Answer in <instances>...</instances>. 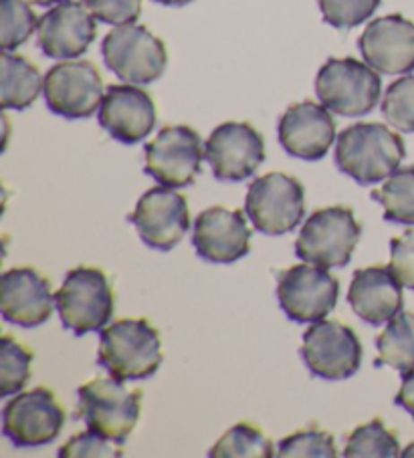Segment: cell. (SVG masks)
Masks as SVG:
<instances>
[{"label":"cell","instance_id":"obj_1","mask_svg":"<svg viewBox=\"0 0 414 458\" xmlns=\"http://www.w3.org/2000/svg\"><path fill=\"white\" fill-rule=\"evenodd\" d=\"M404 156L402 138L382 123L349 125L336 140V165L362 186L392 176Z\"/></svg>","mask_w":414,"mask_h":458},{"label":"cell","instance_id":"obj_2","mask_svg":"<svg viewBox=\"0 0 414 458\" xmlns=\"http://www.w3.org/2000/svg\"><path fill=\"white\" fill-rule=\"evenodd\" d=\"M162 361V339L150 321L119 319L101 329L98 363L117 380H148Z\"/></svg>","mask_w":414,"mask_h":458},{"label":"cell","instance_id":"obj_3","mask_svg":"<svg viewBox=\"0 0 414 458\" xmlns=\"http://www.w3.org/2000/svg\"><path fill=\"white\" fill-rule=\"evenodd\" d=\"M55 305L63 327L75 335L101 331L114 318L116 295L101 268H71L61 289L55 293Z\"/></svg>","mask_w":414,"mask_h":458},{"label":"cell","instance_id":"obj_4","mask_svg":"<svg viewBox=\"0 0 414 458\" xmlns=\"http://www.w3.org/2000/svg\"><path fill=\"white\" fill-rule=\"evenodd\" d=\"M79 410L90 430L99 432L116 445H124L142 412V392L130 390L117 377H98L77 390Z\"/></svg>","mask_w":414,"mask_h":458},{"label":"cell","instance_id":"obj_5","mask_svg":"<svg viewBox=\"0 0 414 458\" xmlns=\"http://www.w3.org/2000/svg\"><path fill=\"white\" fill-rule=\"evenodd\" d=\"M315 93L332 114L360 117L378 106L382 81L376 69L352 57H332L315 77Z\"/></svg>","mask_w":414,"mask_h":458},{"label":"cell","instance_id":"obj_6","mask_svg":"<svg viewBox=\"0 0 414 458\" xmlns=\"http://www.w3.org/2000/svg\"><path fill=\"white\" fill-rule=\"evenodd\" d=\"M362 225L352 208L330 207L309 216L296 241V257L325 268L346 267L360 241Z\"/></svg>","mask_w":414,"mask_h":458},{"label":"cell","instance_id":"obj_7","mask_svg":"<svg viewBox=\"0 0 414 458\" xmlns=\"http://www.w3.org/2000/svg\"><path fill=\"white\" fill-rule=\"evenodd\" d=\"M245 215L261 234L281 236L296 231L306 216L304 184L283 172L253 180L246 191Z\"/></svg>","mask_w":414,"mask_h":458},{"label":"cell","instance_id":"obj_8","mask_svg":"<svg viewBox=\"0 0 414 458\" xmlns=\"http://www.w3.org/2000/svg\"><path fill=\"white\" fill-rule=\"evenodd\" d=\"M103 61L114 75L132 85H148L160 79L168 63L164 43L142 25H122L101 43Z\"/></svg>","mask_w":414,"mask_h":458},{"label":"cell","instance_id":"obj_9","mask_svg":"<svg viewBox=\"0 0 414 458\" xmlns=\"http://www.w3.org/2000/svg\"><path fill=\"white\" fill-rule=\"evenodd\" d=\"M340 297V281L325 267L312 263L285 268L277 275V301L296 323L328 318Z\"/></svg>","mask_w":414,"mask_h":458},{"label":"cell","instance_id":"obj_10","mask_svg":"<svg viewBox=\"0 0 414 458\" xmlns=\"http://www.w3.org/2000/svg\"><path fill=\"white\" fill-rule=\"evenodd\" d=\"M299 353L315 377L340 382L360 369L364 350L352 327L340 321L322 319L304 334Z\"/></svg>","mask_w":414,"mask_h":458},{"label":"cell","instance_id":"obj_11","mask_svg":"<svg viewBox=\"0 0 414 458\" xmlns=\"http://www.w3.org/2000/svg\"><path fill=\"white\" fill-rule=\"evenodd\" d=\"M65 410L47 388L17 394L3 410V434L17 448H39L59 438Z\"/></svg>","mask_w":414,"mask_h":458},{"label":"cell","instance_id":"obj_12","mask_svg":"<svg viewBox=\"0 0 414 458\" xmlns=\"http://www.w3.org/2000/svg\"><path fill=\"white\" fill-rule=\"evenodd\" d=\"M45 104L65 120H87L101 107L103 81L90 61H63L45 75Z\"/></svg>","mask_w":414,"mask_h":458},{"label":"cell","instance_id":"obj_13","mask_svg":"<svg viewBox=\"0 0 414 458\" xmlns=\"http://www.w3.org/2000/svg\"><path fill=\"white\" fill-rule=\"evenodd\" d=\"M144 170L158 184L186 188L201 174L203 140L190 125H168L146 144Z\"/></svg>","mask_w":414,"mask_h":458},{"label":"cell","instance_id":"obj_14","mask_svg":"<svg viewBox=\"0 0 414 458\" xmlns=\"http://www.w3.org/2000/svg\"><path fill=\"white\" fill-rule=\"evenodd\" d=\"M127 220L150 249L168 252L185 239L190 228L188 202L168 186H156L140 196Z\"/></svg>","mask_w":414,"mask_h":458},{"label":"cell","instance_id":"obj_15","mask_svg":"<svg viewBox=\"0 0 414 458\" xmlns=\"http://www.w3.org/2000/svg\"><path fill=\"white\" fill-rule=\"evenodd\" d=\"M204 157L217 180L243 182L265 160V141L251 123L227 122L212 130Z\"/></svg>","mask_w":414,"mask_h":458},{"label":"cell","instance_id":"obj_16","mask_svg":"<svg viewBox=\"0 0 414 458\" xmlns=\"http://www.w3.org/2000/svg\"><path fill=\"white\" fill-rule=\"evenodd\" d=\"M193 247L206 263L230 265L249 255L251 228L243 210L211 207L194 220Z\"/></svg>","mask_w":414,"mask_h":458},{"label":"cell","instance_id":"obj_17","mask_svg":"<svg viewBox=\"0 0 414 458\" xmlns=\"http://www.w3.org/2000/svg\"><path fill=\"white\" fill-rule=\"evenodd\" d=\"M95 35L98 25L87 6L77 0H65L39 21L37 45L47 57L67 61L82 57L95 41Z\"/></svg>","mask_w":414,"mask_h":458},{"label":"cell","instance_id":"obj_18","mask_svg":"<svg viewBox=\"0 0 414 458\" xmlns=\"http://www.w3.org/2000/svg\"><path fill=\"white\" fill-rule=\"evenodd\" d=\"M364 61L384 75L414 71V22L402 14L374 19L358 38Z\"/></svg>","mask_w":414,"mask_h":458},{"label":"cell","instance_id":"obj_19","mask_svg":"<svg viewBox=\"0 0 414 458\" xmlns=\"http://www.w3.org/2000/svg\"><path fill=\"white\" fill-rule=\"evenodd\" d=\"M99 125L116 141L134 146L156 125V106L144 89L132 83L109 85L99 107Z\"/></svg>","mask_w":414,"mask_h":458},{"label":"cell","instance_id":"obj_20","mask_svg":"<svg viewBox=\"0 0 414 458\" xmlns=\"http://www.w3.org/2000/svg\"><path fill=\"white\" fill-rule=\"evenodd\" d=\"M277 133L280 144L289 156L317 162L328 156L336 141V122L328 107L314 101H301L281 115Z\"/></svg>","mask_w":414,"mask_h":458},{"label":"cell","instance_id":"obj_21","mask_svg":"<svg viewBox=\"0 0 414 458\" xmlns=\"http://www.w3.org/2000/svg\"><path fill=\"white\" fill-rule=\"evenodd\" d=\"M55 295L51 283L30 267L11 268L0 279V311L3 318L21 327H37L51 319Z\"/></svg>","mask_w":414,"mask_h":458},{"label":"cell","instance_id":"obj_22","mask_svg":"<svg viewBox=\"0 0 414 458\" xmlns=\"http://www.w3.org/2000/svg\"><path fill=\"white\" fill-rule=\"evenodd\" d=\"M348 303L362 321L370 326L388 323L402 311V283L390 267H368L354 273Z\"/></svg>","mask_w":414,"mask_h":458},{"label":"cell","instance_id":"obj_23","mask_svg":"<svg viewBox=\"0 0 414 458\" xmlns=\"http://www.w3.org/2000/svg\"><path fill=\"white\" fill-rule=\"evenodd\" d=\"M0 106L3 109H17L22 112L35 104L39 93L45 87V77L27 57L3 51L0 57Z\"/></svg>","mask_w":414,"mask_h":458},{"label":"cell","instance_id":"obj_24","mask_svg":"<svg viewBox=\"0 0 414 458\" xmlns=\"http://www.w3.org/2000/svg\"><path fill=\"white\" fill-rule=\"evenodd\" d=\"M378 358L374 366H388L406 374L414 368V313L401 311L388 321L376 339Z\"/></svg>","mask_w":414,"mask_h":458},{"label":"cell","instance_id":"obj_25","mask_svg":"<svg viewBox=\"0 0 414 458\" xmlns=\"http://www.w3.org/2000/svg\"><path fill=\"white\" fill-rule=\"evenodd\" d=\"M372 200L384 207V220L394 225H414V165L396 170L380 191L370 192Z\"/></svg>","mask_w":414,"mask_h":458},{"label":"cell","instance_id":"obj_26","mask_svg":"<svg viewBox=\"0 0 414 458\" xmlns=\"http://www.w3.org/2000/svg\"><path fill=\"white\" fill-rule=\"evenodd\" d=\"M212 458H273L275 446L257 426L235 424L209 450Z\"/></svg>","mask_w":414,"mask_h":458},{"label":"cell","instance_id":"obj_27","mask_svg":"<svg viewBox=\"0 0 414 458\" xmlns=\"http://www.w3.org/2000/svg\"><path fill=\"white\" fill-rule=\"evenodd\" d=\"M346 458H396L402 456L401 442H398L396 434L388 430L384 422L376 418L349 434L346 448Z\"/></svg>","mask_w":414,"mask_h":458},{"label":"cell","instance_id":"obj_28","mask_svg":"<svg viewBox=\"0 0 414 458\" xmlns=\"http://www.w3.org/2000/svg\"><path fill=\"white\" fill-rule=\"evenodd\" d=\"M35 353L11 335L0 339V396L11 398L30 380Z\"/></svg>","mask_w":414,"mask_h":458},{"label":"cell","instance_id":"obj_29","mask_svg":"<svg viewBox=\"0 0 414 458\" xmlns=\"http://www.w3.org/2000/svg\"><path fill=\"white\" fill-rule=\"evenodd\" d=\"M39 29L37 14L27 0H0V47L14 51Z\"/></svg>","mask_w":414,"mask_h":458},{"label":"cell","instance_id":"obj_30","mask_svg":"<svg viewBox=\"0 0 414 458\" xmlns=\"http://www.w3.org/2000/svg\"><path fill=\"white\" fill-rule=\"evenodd\" d=\"M382 115L394 130L414 133V75L396 79L382 99Z\"/></svg>","mask_w":414,"mask_h":458},{"label":"cell","instance_id":"obj_31","mask_svg":"<svg viewBox=\"0 0 414 458\" xmlns=\"http://www.w3.org/2000/svg\"><path fill=\"white\" fill-rule=\"evenodd\" d=\"M277 458H336L338 446L330 432L320 428L299 430L283 438L275 450Z\"/></svg>","mask_w":414,"mask_h":458},{"label":"cell","instance_id":"obj_32","mask_svg":"<svg viewBox=\"0 0 414 458\" xmlns=\"http://www.w3.org/2000/svg\"><path fill=\"white\" fill-rule=\"evenodd\" d=\"M380 6V0H320L323 21L330 27L348 30L368 21Z\"/></svg>","mask_w":414,"mask_h":458},{"label":"cell","instance_id":"obj_33","mask_svg":"<svg viewBox=\"0 0 414 458\" xmlns=\"http://www.w3.org/2000/svg\"><path fill=\"white\" fill-rule=\"evenodd\" d=\"M95 19L106 25H130L140 19L142 0H82Z\"/></svg>","mask_w":414,"mask_h":458},{"label":"cell","instance_id":"obj_34","mask_svg":"<svg viewBox=\"0 0 414 458\" xmlns=\"http://www.w3.org/2000/svg\"><path fill=\"white\" fill-rule=\"evenodd\" d=\"M59 456L61 458H82V456H91V458H98V456H124V450L117 448L111 445V440L101 437L99 432L90 430L77 434V437L71 438L65 446L59 450Z\"/></svg>","mask_w":414,"mask_h":458},{"label":"cell","instance_id":"obj_35","mask_svg":"<svg viewBox=\"0 0 414 458\" xmlns=\"http://www.w3.org/2000/svg\"><path fill=\"white\" fill-rule=\"evenodd\" d=\"M390 268L402 287L414 291V228L390 241Z\"/></svg>","mask_w":414,"mask_h":458},{"label":"cell","instance_id":"obj_36","mask_svg":"<svg viewBox=\"0 0 414 458\" xmlns=\"http://www.w3.org/2000/svg\"><path fill=\"white\" fill-rule=\"evenodd\" d=\"M394 404L404 408L414 418V368L402 374V384L394 398Z\"/></svg>","mask_w":414,"mask_h":458},{"label":"cell","instance_id":"obj_37","mask_svg":"<svg viewBox=\"0 0 414 458\" xmlns=\"http://www.w3.org/2000/svg\"><path fill=\"white\" fill-rule=\"evenodd\" d=\"M154 3H160L164 6H185L190 0H154Z\"/></svg>","mask_w":414,"mask_h":458},{"label":"cell","instance_id":"obj_38","mask_svg":"<svg viewBox=\"0 0 414 458\" xmlns=\"http://www.w3.org/2000/svg\"><path fill=\"white\" fill-rule=\"evenodd\" d=\"M30 4H37V6H51V4H59V3H65V0H27Z\"/></svg>","mask_w":414,"mask_h":458},{"label":"cell","instance_id":"obj_39","mask_svg":"<svg viewBox=\"0 0 414 458\" xmlns=\"http://www.w3.org/2000/svg\"><path fill=\"white\" fill-rule=\"evenodd\" d=\"M402 456L404 458H414V442H410V445L402 450Z\"/></svg>","mask_w":414,"mask_h":458}]
</instances>
